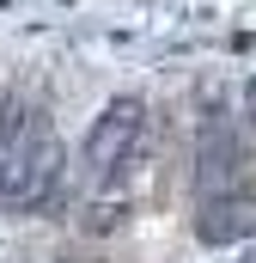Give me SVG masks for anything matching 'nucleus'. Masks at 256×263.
Returning a JSON list of instances; mask_svg holds the SVG:
<instances>
[{"label":"nucleus","instance_id":"1","mask_svg":"<svg viewBox=\"0 0 256 263\" xmlns=\"http://www.w3.org/2000/svg\"><path fill=\"white\" fill-rule=\"evenodd\" d=\"M61 178H67V153L49 129L25 147H12V153H0V208H18V214L49 208L61 196Z\"/></svg>","mask_w":256,"mask_h":263},{"label":"nucleus","instance_id":"2","mask_svg":"<svg viewBox=\"0 0 256 263\" xmlns=\"http://www.w3.org/2000/svg\"><path fill=\"white\" fill-rule=\"evenodd\" d=\"M140 141H146V104H140V98H110V104L98 110V123L86 129L79 165L92 172V184H116L128 165H134Z\"/></svg>","mask_w":256,"mask_h":263},{"label":"nucleus","instance_id":"3","mask_svg":"<svg viewBox=\"0 0 256 263\" xmlns=\"http://www.w3.org/2000/svg\"><path fill=\"white\" fill-rule=\"evenodd\" d=\"M195 239L201 245H244L256 239V184H232L195 208Z\"/></svg>","mask_w":256,"mask_h":263},{"label":"nucleus","instance_id":"4","mask_svg":"<svg viewBox=\"0 0 256 263\" xmlns=\"http://www.w3.org/2000/svg\"><path fill=\"white\" fill-rule=\"evenodd\" d=\"M49 110L37 104V98H25V92H0V153H12V147H25V141H37V135H49Z\"/></svg>","mask_w":256,"mask_h":263},{"label":"nucleus","instance_id":"5","mask_svg":"<svg viewBox=\"0 0 256 263\" xmlns=\"http://www.w3.org/2000/svg\"><path fill=\"white\" fill-rule=\"evenodd\" d=\"M128 220V190H116V184H98V196L79 208V227L86 233H116Z\"/></svg>","mask_w":256,"mask_h":263},{"label":"nucleus","instance_id":"6","mask_svg":"<svg viewBox=\"0 0 256 263\" xmlns=\"http://www.w3.org/2000/svg\"><path fill=\"white\" fill-rule=\"evenodd\" d=\"M12 263H79V257H12Z\"/></svg>","mask_w":256,"mask_h":263},{"label":"nucleus","instance_id":"7","mask_svg":"<svg viewBox=\"0 0 256 263\" xmlns=\"http://www.w3.org/2000/svg\"><path fill=\"white\" fill-rule=\"evenodd\" d=\"M232 263H256V251H244V257H232Z\"/></svg>","mask_w":256,"mask_h":263}]
</instances>
